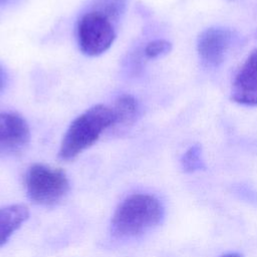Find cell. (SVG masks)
<instances>
[{
    "label": "cell",
    "instance_id": "obj_5",
    "mask_svg": "<svg viewBox=\"0 0 257 257\" xmlns=\"http://www.w3.org/2000/svg\"><path fill=\"white\" fill-rule=\"evenodd\" d=\"M233 41V32L225 27H210L201 32L197 51L203 64L218 67L226 58Z\"/></svg>",
    "mask_w": 257,
    "mask_h": 257
},
{
    "label": "cell",
    "instance_id": "obj_1",
    "mask_svg": "<svg viewBox=\"0 0 257 257\" xmlns=\"http://www.w3.org/2000/svg\"><path fill=\"white\" fill-rule=\"evenodd\" d=\"M163 216V205L155 196L144 193L130 195L113 212L110 220L111 235L120 239L140 236L157 226Z\"/></svg>",
    "mask_w": 257,
    "mask_h": 257
},
{
    "label": "cell",
    "instance_id": "obj_3",
    "mask_svg": "<svg viewBox=\"0 0 257 257\" xmlns=\"http://www.w3.org/2000/svg\"><path fill=\"white\" fill-rule=\"evenodd\" d=\"M28 198L40 206H54L61 201L69 190L65 172L44 164H33L24 178Z\"/></svg>",
    "mask_w": 257,
    "mask_h": 257
},
{
    "label": "cell",
    "instance_id": "obj_13",
    "mask_svg": "<svg viewBox=\"0 0 257 257\" xmlns=\"http://www.w3.org/2000/svg\"><path fill=\"white\" fill-rule=\"evenodd\" d=\"M221 257H242V255L238 254V253H227L222 255Z\"/></svg>",
    "mask_w": 257,
    "mask_h": 257
},
{
    "label": "cell",
    "instance_id": "obj_2",
    "mask_svg": "<svg viewBox=\"0 0 257 257\" xmlns=\"http://www.w3.org/2000/svg\"><path fill=\"white\" fill-rule=\"evenodd\" d=\"M114 124L111 106L96 104L76 116L69 124L59 147L58 158L71 161L94 145Z\"/></svg>",
    "mask_w": 257,
    "mask_h": 257
},
{
    "label": "cell",
    "instance_id": "obj_14",
    "mask_svg": "<svg viewBox=\"0 0 257 257\" xmlns=\"http://www.w3.org/2000/svg\"><path fill=\"white\" fill-rule=\"evenodd\" d=\"M12 0H0V7L6 5V4H9Z\"/></svg>",
    "mask_w": 257,
    "mask_h": 257
},
{
    "label": "cell",
    "instance_id": "obj_7",
    "mask_svg": "<svg viewBox=\"0 0 257 257\" xmlns=\"http://www.w3.org/2000/svg\"><path fill=\"white\" fill-rule=\"evenodd\" d=\"M231 99L240 104L257 106V49L248 55L236 73Z\"/></svg>",
    "mask_w": 257,
    "mask_h": 257
},
{
    "label": "cell",
    "instance_id": "obj_9",
    "mask_svg": "<svg viewBox=\"0 0 257 257\" xmlns=\"http://www.w3.org/2000/svg\"><path fill=\"white\" fill-rule=\"evenodd\" d=\"M111 108L114 114V124L112 128L130 127L138 117L139 104L137 99L131 94L123 93L117 96Z\"/></svg>",
    "mask_w": 257,
    "mask_h": 257
},
{
    "label": "cell",
    "instance_id": "obj_11",
    "mask_svg": "<svg viewBox=\"0 0 257 257\" xmlns=\"http://www.w3.org/2000/svg\"><path fill=\"white\" fill-rule=\"evenodd\" d=\"M172 50V43L165 39L150 41L144 48V53L148 58H158L168 54Z\"/></svg>",
    "mask_w": 257,
    "mask_h": 257
},
{
    "label": "cell",
    "instance_id": "obj_6",
    "mask_svg": "<svg viewBox=\"0 0 257 257\" xmlns=\"http://www.w3.org/2000/svg\"><path fill=\"white\" fill-rule=\"evenodd\" d=\"M29 141V125L20 114L0 112V157L21 153Z\"/></svg>",
    "mask_w": 257,
    "mask_h": 257
},
{
    "label": "cell",
    "instance_id": "obj_4",
    "mask_svg": "<svg viewBox=\"0 0 257 257\" xmlns=\"http://www.w3.org/2000/svg\"><path fill=\"white\" fill-rule=\"evenodd\" d=\"M77 42L80 50L88 56H97L105 52L115 38L111 19L98 10L84 13L76 26Z\"/></svg>",
    "mask_w": 257,
    "mask_h": 257
},
{
    "label": "cell",
    "instance_id": "obj_10",
    "mask_svg": "<svg viewBox=\"0 0 257 257\" xmlns=\"http://www.w3.org/2000/svg\"><path fill=\"white\" fill-rule=\"evenodd\" d=\"M181 165L185 172L194 173L205 169V163L200 145H194L187 150L181 159Z\"/></svg>",
    "mask_w": 257,
    "mask_h": 257
},
{
    "label": "cell",
    "instance_id": "obj_8",
    "mask_svg": "<svg viewBox=\"0 0 257 257\" xmlns=\"http://www.w3.org/2000/svg\"><path fill=\"white\" fill-rule=\"evenodd\" d=\"M29 210L23 204H13L0 208V246L28 219Z\"/></svg>",
    "mask_w": 257,
    "mask_h": 257
},
{
    "label": "cell",
    "instance_id": "obj_12",
    "mask_svg": "<svg viewBox=\"0 0 257 257\" xmlns=\"http://www.w3.org/2000/svg\"><path fill=\"white\" fill-rule=\"evenodd\" d=\"M8 83V73L6 69L0 64V94L4 91Z\"/></svg>",
    "mask_w": 257,
    "mask_h": 257
}]
</instances>
